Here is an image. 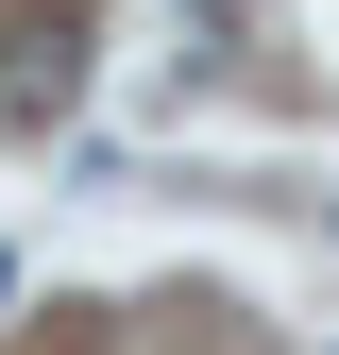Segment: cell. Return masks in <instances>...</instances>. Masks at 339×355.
Masks as SVG:
<instances>
[{"instance_id": "obj_1", "label": "cell", "mask_w": 339, "mask_h": 355, "mask_svg": "<svg viewBox=\"0 0 339 355\" xmlns=\"http://www.w3.org/2000/svg\"><path fill=\"white\" fill-rule=\"evenodd\" d=\"M85 102V34L51 17V34H17V51H0V119H68Z\"/></svg>"}]
</instances>
